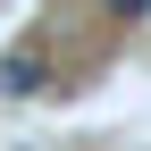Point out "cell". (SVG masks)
<instances>
[{"mask_svg": "<svg viewBox=\"0 0 151 151\" xmlns=\"http://www.w3.org/2000/svg\"><path fill=\"white\" fill-rule=\"evenodd\" d=\"M0 92H9V101H34V92H42V50H9V59H0Z\"/></svg>", "mask_w": 151, "mask_h": 151, "instance_id": "1", "label": "cell"}, {"mask_svg": "<svg viewBox=\"0 0 151 151\" xmlns=\"http://www.w3.org/2000/svg\"><path fill=\"white\" fill-rule=\"evenodd\" d=\"M151 9V0H109V17H143Z\"/></svg>", "mask_w": 151, "mask_h": 151, "instance_id": "2", "label": "cell"}]
</instances>
